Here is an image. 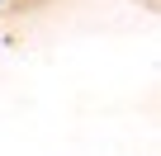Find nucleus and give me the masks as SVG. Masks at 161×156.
I'll return each instance as SVG.
<instances>
[]
</instances>
